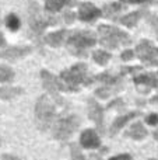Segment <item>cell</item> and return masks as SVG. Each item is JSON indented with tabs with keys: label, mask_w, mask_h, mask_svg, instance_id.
<instances>
[{
	"label": "cell",
	"mask_w": 158,
	"mask_h": 160,
	"mask_svg": "<svg viewBox=\"0 0 158 160\" xmlns=\"http://www.w3.org/2000/svg\"><path fill=\"white\" fill-rule=\"evenodd\" d=\"M133 51H125V52L122 53V59L123 61H129V59H132L133 58Z\"/></svg>",
	"instance_id": "28"
},
{
	"label": "cell",
	"mask_w": 158,
	"mask_h": 160,
	"mask_svg": "<svg viewBox=\"0 0 158 160\" xmlns=\"http://www.w3.org/2000/svg\"><path fill=\"white\" fill-rule=\"evenodd\" d=\"M35 118L36 125L41 131H46L50 127L53 118H55V104L50 101L48 96L39 97L35 105Z\"/></svg>",
	"instance_id": "2"
},
{
	"label": "cell",
	"mask_w": 158,
	"mask_h": 160,
	"mask_svg": "<svg viewBox=\"0 0 158 160\" xmlns=\"http://www.w3.org/2000/svg\"><path fill=\"white\" fill-rule=\"evenodd\" d=\"M45 7L48 11H58L66 4L69 0H45ZM70 3V2H69Z\"/></svg>",
	"instance_id": "19"
},
{
	"label": "cell",
	"mask_w": 158,
	"mask_h": 160,
	"mask_svg": "<svg viewBox=\"0 0 158 160\" xmlns=\"http://www.w3.org/2000/svg\"><path fill=\"white\" fill-rule=\"evenodd\" d=\"M31 52V48L28 47H11L8 49H4L3 52H0V58H6V59H16V58H21V56L27 55Z\"/></svg>",
	"instance_id": "11"
},
{
	"label": "cell",
	"mask_w": 158,
	"mask_h": 160,
	"mask_svg": "<svg viewBox=\"0 0 158 160\" xmlns=\"http://www.w3.org/2000/svg\"><path fill=\"white\" fill-rule=\"evenodd\" d=\"M109 160H130V156L129 155H120V156H115V158H112Z\"/></svg>",
	"instance_id": "29"
},
{
	"label": "cell",
	"mask_w": 158,
	"mask_h": 160,
	"mask_svg": "<svg viewBox=\"0 0 158 160\" xmlns=\"http://www.w3.org/2000/svg\"><path fill=\"white\" fill-rule=\"evenodd\" d=\"M123 8V6L120 3H114V4H108L104 7V16L105 17H112L114 14H116L118 11H120Z\"/></svg>",
	"instance_id": "21"
},
{
	"label": "cell",
	"mask_w": 158,
	"mask_h": 160,
	"mask_svg": "<svg viewBox=\"0 0 158 160\" xmlns=\"http://www.w3.org/2000/svg\"><path fill=\"white\" fill-rule=\"evenodd\" d=\"M137 115H139L137 112H130V114H126V115L119 117V118L114 122V125L111 127V133H112V135H115V133H116L118 131L123 127V125H126V122H129L130 119H133L134 117H137Z\"/></svg>",
	"instance_id": "13"
},
{
	"label": "cell",
	"mask_w": 158,
	"mask_h": 160,
	"mask_svg": "<svg viewBox=\"0 0 158 160\" xmlns=\"http://www.w3.org/2000/svg\"><path fill=\"white\" fill-rule=\"evenodd\" d=\"M67 44L70 47H74L77 49H84V48L92 47L95 44V38L92 34H86V32H76L67 39Z\"/></svg>",
	"instance_id": "8"
},
{
	"label": "cell",
	"mask_w": 158,
	"mask_h": 160,
	"mask_svg": "<svg viewBox=\"0 0 158 160\" xmlns=\"http://www.w3.org/2000/svg\"><path fill=\"white\" fill-rule=\"evenodd\" d=\"M100 14H101V11L94 4H91V3H83L80 6V10H78V17L83 21H92Z\"/></svg>",
	"instance_id": "9"
},
{
	"label": "cell",
	"mask_w": 158,
	"mask_h": 160,
	"mask_svg": "<svg viewBox=\"0 0 158 160\" xmlns=\"http://www.w3.org/2000/svg\"><path fill=\"white\" fill-rule=\"evenodd\" d=\"M92 56H94L95 62H97V63H100V65H105L106 62L109 61V58H111V55H109V53H106V52H104V51H95Z\"/></svg>",
	"instance_id": "23"
},
{
	"label": "cell",
	"mask_w": 158,
	"mask_h": 160,
	"mask_svg": "<svg viewBox=\"0 0 158 160\" xmlns=\"http://www.w3.org/2000/svg\"><path fill=\"white\" fill-rule=\"evenodd\" d=\"M60 78L66 82L67 88L70 90H76L78 84L86 83L84 80L87 79V65L86 63H77L73 68L64 70L60 73Z\"/></svg>",
	"instance_id": "5"
},
{
	"label": "cell",
	"mask_w": 158,
	"mask_h": 160,
	"mask_svg": "<svg viewBox=\"0 0 158 160\" xmlns=\"http://www.w3.org/2000/svg\"><path fill=\"white\" fill-rule=\"evenodd\" d=\"M136 55L139 59L148 65H157L158 63V48L153 47L150 41H142L136 48Z\"/></svg>",
	"instance_id": "6"
},
{
	"label": "cell",
	"mask_w": 158,
	"mask_h": 160,
	"mask_svg": "<svg viewBox=\"0 0 158 160\" xmlns=\"http://www.w3.org/2000/svg\"><path fill=\"white\" fill-rule=\"evenodd\" d=\"M64 20L67 21V24H69V22H72L73 20H74V14H73V13H67L66 16H64Z\"/></svg>",
	"instance_id": "30"
},
{
	"label": "cell",
	"mask_w": 158,
	"mask_h": 160,
	"mask_svg": "<svg viewBox=\"0 0 158 160\" xmlns=\"http://www.w3.org/2000/svg\"><path fill=\"white\" fill-rule=\"evenodd\" d=\"M22 90L18 87H2L0 88V98L3 100H11L16 96L21 94Z\"/></svg>",
	"instance_id": "15"
},
{
	"label": "cell",
	"mask_w": 158,
	"mask_h": 160,
	"mask_svg": "<svg viewBox=\"0 0 158 160\" xmlns=\"http://www.w3.org/2000/svg\"><path fill=\"white\" fill-rule=\"evenodd\" d=\"M64 37H66V31L60 30V31H58V32L48 34V35L45 37V42L49 44V45H52V47H59V45L63 42Z\"/></svg>",
	"instance_id": "14"
},
{
	"label": "cell",
	"mask_w": 158,
	"mask_h": 160,
	"mask_svg": "<svg viewBox=\"0 0 158 160\" xmlns=\"http://www.w3.org/2000/svg\"><path fill=\"white\" fill-rule=\"evenodd\" d=\"M151 101H153V102H154V101H158V96H157V97H154V98L151 100Z\"/></svg>",
	"instance_id": "35"
},
{
	"label": "cell",
	"mask_w": 158,
	"mask_h": 160,
	"mask_svg": "<svg viewBox=\"0 0 158 160\" xmlns=\"http://www.w3.org/2000/svg\"><path fill=\"white\" fill-rule=\"evenodd\" d=\"M122 2H128V3H147L151 0H122Z\"/></svg>",
	"instance_id": "31"
},
{
	"label": "cell",
	"mask_w": 158,
	"mask_h": 160,
	"mask_svg": "<svg viewBox=\"0 0 158 160\" xmlns=\"http://www.w3.org/2000/svg\"><path fill=\"white\" fill-rule=\"evenodd\" d=\"M78 125H80V119L76 115L60 118L55 124V128H53V138L59 139V141H66L67 138H70L77 131Z\"/></svg>",
	"instance_id": "4"
},
{
	"label": "cell",
	"mask_w": 158,
	"mask_h": 160,
	"mask_svg": "<svg viewBox=\"0 0 158 160\" xmlns=\"http://www.w3.org/2000/svg\"><path fill=\"white\" fill-rule=\"evenodd\" d=\"M101 37V44L104 47L108 48H116L118 44H123V45H129L130 44V38L126 32H122L120 30L115 27H109V25H101L98 28Z\"/></svg>",
	"instance_id": "3"
},
{
	"label": "cell",
	"mask_w": 158,
	"mask_h": 160,
	"mask_svg": "<svg viewBox=\"0 0 158 160\" xmlns=\"http://www.w3.org/2000/svg\"><path fill=\"white\" fill-rule=\"evenodd\" d=\"M41 76H42V79H44V87L46 88L48 91H50V93L55 96V98H58L59 101L63 104V100H62L60 97L58 96V91L63 90V88H66V87H64V86L62 84V83L59 82V80L55 78V76L50 75L49 72H45V70H42Z\"/></svg>",
	"instance_id": "7"
},
{
	"label": "cell",
	"mask_w": 158,
	"mask_h": 160,
	"mask_svg": "<svg viewBox=\"0 0 158 160\" xmlns=\"http://www.w3.org/2000/svg\"><path fill=\"white\" fill-rule=\"evenodd\" d=\"M6 45V41H4V38H3V35L0 34V47H4Z\"/></svg>",
	"instance_id": "33"
},
{
	"label": "cell",
	"mask_w": 158,
	"mask_h": 160,
	"mask_svg": "<svg viewBox=\"0 0 158 160\" xmlns=\"http://www.w3.org/2000/svg\"><path fill=\"white\" fill-rule=\"evenodd\" d=\"M128 135L132 136V138H134V139H142L147 135V131H146V128L143 127L142 124H136L132 127V129L128 132Z\"/></svg>",
	"instance_id": "17"
},
{
	"label": "cell",
	"mask_w": 158,
	"mask_h": 160,
	"mask_svg": "<svg viewBox=\"0 0 158 160\" xmlns=\"http://www.w3.org/2000/svg\"><path fill=\"white\" fill-rule=\"evenodd\" d=\"M147 122L150 125H157L158 124V115L157 114H151V115L147 117Z\"/></svg>",
	"instance_id": "26"
},
{
	"label": "cell",
	"mask_w": 158,
	"mask_h": 160,
	"mask_svg": "<svg viewBox=\"0 0 158 160\" xmlns=\"http://www.w3.org/2000/svg\"><path fill=\"white\" fill-rule=\"evenodd\" d=\"M143 11H136V13H130L128 14V16L122 17L120 18V22H123L125 25H128V27H132V25H134L137 21H139V18L142 17Z\"/></svg>",
	"instance_id": "18"
},
{
	"label": "cell",
	"mask_w": 158,
	"mask_h": 160,
	"mask_svg": "<svg viewBox=\"0 0 158 160\" xmlns=\"http://www.w3.org/2000/svg\"><path fill=\"white\" fill-rule=\"evenodd\" d=\"M134 83H137V84H147V86H151V87H158V80L154 75L137 76L134 79Z\"/></svg>",
	"instance_id": "16"
},
{
	"label": "cell",
	"mask_w": 158,
	"mask_h": 160,
	"mask_svg": "<svg viewBox=\"0 0 158 160\" xmlns=\"http://www.w3.org/2000/svg\"><path fill=\"white\" fill-rule=\"evenodd\" d=\"M6 25H7L8 30L16 31L20 28V18L16 14H8L7 18H6Z\"/></svg>",
	"instance_id": "20"
},
{
	"label": "cell",
	"mask_w": 158,
	"mask_h": 160,
	"mask_svg": "<svg viewBox=\"0 0 158 160\" xmlns=\"http://www.w3.org/2000/svg\"><path fill=\"white\" fill-rule=\"evenodd\" d=\"M154 138L158 139V131H156V132H154Z\"/></svg>",
	"instance_id": "34"
},
{
	"label": "cell",
	"mask_w": 158,
	"mask_h": 160,
	"mask_svg": "<svg viewBox=\"0 0 158 160\" xmlns=\"http://www.w3.org/2000/svg\"><path fill=\"white\" fill-rule=\"evenodd\" d=\"M14 78V72L7 66L0 68V82H10Z\"/></svg>",
	"instance_id": "22"
},
{
	"label": "cell",
	"mask_w": 158,
	"mask_h": 160,
	"mask_svg": "<svg viewBox=\"0 0 158 160\" xmlns=\"http://www.w3.org/2000/svg\"><path fill=\"white\" fill-rule=\"evenodd\" d=\"M28 21H30L31 37L35 39H39L42 35V32H44L45 27L52 25L53 22H56L58 20L45 17L44 13L41 11V7L38 6V3L32 2V3H30V6H28Z\"/></svg>",
	"instance_id": "1"
},
{
	"label": "cell",
	"mask_w": 158,
	"mask_h": 160,
	"mask_svg": "<svg viewBox=\"0 0 158 160\" xmlns=\"http://www.w3.org/2000/svg\"><path fill=\"white\" fill-rule=\"evenodd\" d=\"M80 142L84 148H98L101 145V141L98 138V135L91 129H87L81 133Z\"/></svg>",
	"instance_id": "10"
},
{
	"label": "cell",
	"mask_w": 158,
	"mask_h": 160,
	"mask_svg": "<svg viewBox=\"0 0 158 160\" xmlns=\"http://www.w3.org/2000/svg\"><path fill=\"white\" fill-rule=\"evenodd\" d=\"M72 155H73V160H84L83 155L80 153L78 148L76 145H72Z\"/></svg>",
	"instance_id": "24"
},
{
	"label": "cell",
	"mask_w": 158,
	"mask_h": 160,
	"mask_svg": "<svg viewBox=\"0 0 158 160\" xmlns=\"http://www.w3.org/2000/svg\"><path fill=\"white\" fill-rule=\"evenodd\" d=\"M150 22H151V25H153L154 31H156V34L158 37V17H150Z\"/></svg>",
	"instance_id": "27"
},
{
	"label": "cell",
	"mask_w": 158,
	"mask_h": 160,
	"mask_svg": "<svg viewBox=\"0 0 158 160\" xmlns=\"http://www.w3.org/2000/svg\"><path fill=\"white\" fill-rule=\"evenodd\" d=\"M3 160H20V159L13 158V156H8V155H3Z\"/></svg>",
	"instance_id": "32"
},
{
	"label": "cell",
	"mask_w": 158,
	"mask_h": 160,
	"mask_svg": "<svg viewBox=\"0 0 158 160\" xmlns=\"http://www.w3.org/2000/svg\"><path fill=\"white\" fill-rule=\"evenodd\" d=\"M88 115L92 121L97 122V127L102 129V108L94 100H90L88 101Z\"/></svg>",
	"instance_id": "12"
},
{
	"label": "cell",
	"mask_w": 158,
	"mask_h": 160,
	"mask_svg": "<svg viewBox=\"0 0 158 160\" xmlns=\"http://www.w3.org/2000/svg\"><path fill=\"white\" fill-rule=\"evenodd\" d=\"M111 93H114V91H112V88H98V90H97V96L102 97V98H106V97H108Z\"/></svg>",
	"instance_id": "25"
}]
</instances>
